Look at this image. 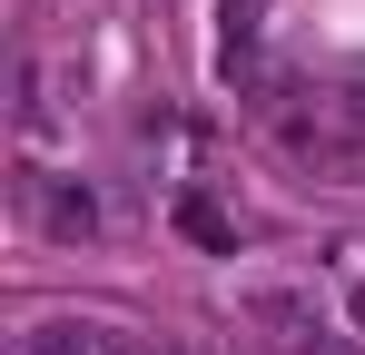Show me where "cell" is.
I'll return each instance as SVG.
<instances>
[{"label":"cell","mask_w":365,"mask_h":355,"mask_svg":"<svg viewBox=\"0 0 365 355\" xmlns=\"http://www.w3.org/2000/svg\"><path fill=\"white\" fill-rule=\"evenodd\" d=\"M109 355H158V346H148V336H119V326H109Z\"/></svg>","instance_id":"obj_4"},{"label":"cell","mask_w":365,"mask_h":355,"mask_svg":"<svg viewBox=\"0 0 365 355\" xmlns=\"http://www.w3.org/2000/svg\"><path fill=\"white\" fill-rule=\"evenodd\" d=\"M30 355H109V326H79V316H60V326H40V336H30Z\"/></svg>","instance_id":"obj_2"},{"label":"cell","mask_w":365,"mask_h":355,"mask_svg":"<svg viewBox=\"0 0 365 355\" xmlns=\"http://www.w3.org/2000/svg\"><path fill=\"white\" fill-rule=\"evenodd\" d=\"M158 355H187V346H158Z\"/></svg>","instance_id":"obj_5"},{"label":"cell","mask_w":365,"mask_h":355,"mask_svg":"<svg viewBox=\"0 0 365 355\" xmlns=\"http://www.w3.org/2000/svg\"><path fill=\"white\" fill-rule=\"evenodd\" d=\"M178 227L197 237V247H237V217H227V207H207V197H178Z\"/></svg>","instance_id":"obj_3"},{"label":"cell","mask_w":365,"mask_h":355,"mask_svg":"<svg viewBox=\"0 0 365 355\" xmlns=\"http://www.w3.org/2000/svg\"><path fill=\"white\" fill-rule=\"evenodd\" d=\"M30 197H40L50 237H89V227H99V197H89L79 178H30Z\"/></svg>","instance_id":"obj_1"}]
</instances>
